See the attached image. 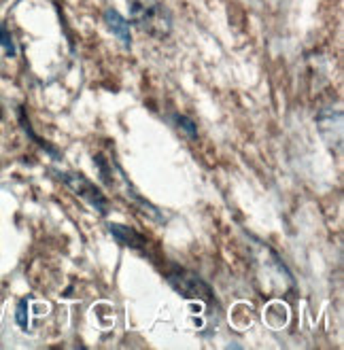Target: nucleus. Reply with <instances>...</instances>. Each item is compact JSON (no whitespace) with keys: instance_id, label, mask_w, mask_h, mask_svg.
I'll return each mask as SVG.
<instances>
[{"instance_id":"obj_5","label":"nucleus","mask_w":344,"mask_h":350,"mask_svg":"<svg viewBox=\"0 0 344 350\" xmlns=\"http://www.w3.org/2000/svg\"><path fill=\"white\" fill-rule=\"evenodd\" d=\"M105 24L107 28L117 36V40L121 45H124L126 49L132 47V24L128 22V19L121 15L119 11L115 9H107L105 11Z\"/></svg>"},{"instance_id":"obj_11","label":"nucleus","mask_w":344,"mask_h":350,"mask_svg":"<svg viewBox=\"0 0 344 350\" xmlns=\"http://www.w3.org/2000/svg\"><path fill=\"white\" fill-rule=\"evenodd\" d=\"M0 121H3V109H0Z\"/></svg>"},{"instance_id":"obj_6","label":"nucleus","mask_w":344,"mask_h":350,"mask_svg":"<svg viewBox=\"0 0 344 350\" xmlns=\"http://www.w3.org/2000/svg\"><path fill=\"white\" fill-rule=\"evenodd\" d=\"M109 232L111 236L121 244V246H128L130 251H140L145 253L147 251V240L140 236L136 230L128 228V225H119V223H109Z\"/></svg>"},{"instance_id":"obj_2","label":"nucleus","mask_w":344,"mask_h":350,"mask_svg":"<svg viewBox=\"0 0 344 350\" xmlns=\"http://www.w3.org/2000/svg\"><path fill=\"white\" fill-rule=\"evenodd\" d=\"M166 280L172 289L178 295H183L185 299H198V301H204L209 306H213L217 301V295L211 289V284L202 276H198L196 272L185 270V267L174 265L172 270L166 272Z\"/></svg>"},{"instance_id":"obj_1","label":"nucleus","mask_w":344,"mask_h":350,"mask_svg":"<svg viewBox=\"0 0 344 350\" xmlns=\"http://www.w3.org/2000/svg\"><path fill=\"white\" fill-rule=\"evenodd\" d=\"M132 24L153 38H168L172 19L159 0H128Z\"/></svg>"},{"instance_id":"obj_3","label":"nucleus","mask_w":344,"mask_h":350,"mask_svg":"<svg viewBox=\"0 0 344 350\" xmlns=\"http://www.w3.org/2000/svg\"><path fill=\"white\" fill-rule=\"evenodd\" d=\"M55 174L75 196H79L88 206H92L96 213H100L103 217L109 215V200H107V196L100 191L96 187V183H92L85 174H81V172H59V170Z\"/></svg>"},{"instance_id":"obj_8","label":"nucleus","mask_w":344,"mask_h":350,"mask_svg":"<svg viewBox=\"0 0 344 350\" xmlns=\"http://www.w3.org/2000/svg\"><path fill=\"white\" fill-rule=\"evenodd\" d=\"M174 123H176V128L183 132L189 140H198V126H196V121L187 115H174Z\"/></svg>"},{"instance_id":"obj_9","label":"nucleus","mask_w":344,"mask_h":350,"mask_svg":"<svg viewBox=\"0 0 344 350\" xmlns=\"http://www.w3.org/2000/svg\"><path fill=\"white\" fill-rule=\"evenodd\" d=\"M0 47L5 49V53L9 55V57H15V53H17V49H15V40H13V36H11V30L0 22Z\"/></svg>"},{"instance_id":"obj_4","label":"nucleus","mask_w":344,"mask_h":350,"mask_svg":"<svg viewBox=\"0 0 344 350\" xmlns=\"http://www.w3.org/2000/svg\"><path fill=\"white\" fill-rule=\"evenodd\" d=\"M111 187L119 189L121 193H124V198L128 202H132L134 206H138L140 211H143L147 217H151L155 223H164V215H161V211L157 208V206H153L151 202H147L143 196H140L136 191V187L132 185V180L128 178V174L124 172V168L119 166V163L113 159V180H111Z\"/></svg>"},{"instance_id":"obj_7","label":"nucleus","mask_w":344,"mask_h":350,"mask_svg":"<svg viewBox=\"0 0 344 350\" xmlns=\"http://www.w3.org/2000/svg\"><path fill=\"white\" fill-rule=\"evenodd\" d=\"M17 121H19V126H22V130L26 132V136L32 140V142H36V145L43 149L45 153H49L53 159H62V153H59L51 142H47L45 138H40L34 130H32V126H30V119H28V113H26V107H17Z\"/></svg>"},{"instance_id":"obj_10","label":"nucleus","mask_w":344,"mask_h":350,"mask_svg":"<svg viewBox=\"0 0 344 350\" xmlns=\"http://www.w3.org/2000/svg\"><path fill=\"white\" fill-rule=\"evenodd\" d=\"M28 308H30V299L26 297V299H22L17 304V310H15V323H17V327L22 329V332H28V327H30V323H28Z\"/></svg>"}]
</instances>
